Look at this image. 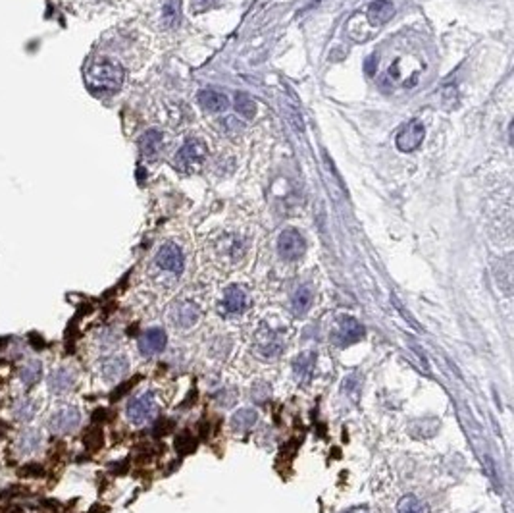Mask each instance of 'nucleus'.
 <instances>
[{
    "mask_svg": "<svg viewBox=\"0 0 514 513\" xmlns=\"http://www.w3.org/2000/svg\"><path fill=\"white\" fill-rule=\"evenodd\" d=\"M126 72L112 58H94L85 70L87 87L96 95H110L123 85Z\"/></svg>",
    "mask_w": 514,
    "mask_h": 513,
    "instance_id": "f257e3e1",
    "label": "nucleus"
},
{
    "mask_svg": "<svg viewBox=\"0 0 514 513\" xmlns=\"http://www.w3.org/2000/svg\"><path fill=\"white\" fill-rule=\"evenodd\" d=\"M206 153H208V147H206L205 141H185V145L175 155V168H180L181 172H197L205 162Z\"/></svg>",
    "mask_w": 514,
    "mask_h": 513,
    "instance_id": "f03ea898",
    "label": "nucleus"
},
{
    "mask_svg": "<svg viewBox=\"0 0 514 513\" xmlns=\"http://www.w3.org/2000/svg\"><path fill=\"white\" fill-rule=\"evenodd\" d=\"M255 344H257L258 353L266 359L277 357L285 348V338L280 330H274L270 326H260L255 334Z\"/></svg>",
    "mask_w": 514,
    "mask_h": 513,
    "instance_id": "7ed1b4c3",
    "label": "nucleus"
},
{
    "mask_svg": "<svg viewBox=\"0 0 514 513\" xmlns=\"http://www.w3.org/2000/svg\"><path fill=\"white\" fill-rule=\"evenodd\" d=\"M362 336H364V326L352 317H341L335 324L334 334H332L334 344L339 348H349L352 344H357L359 339H362Z\"/></svg>",
    "mask_w": 514,
    "mask_h": 513,
    "instance_id": "20e7f679",
    "label": "nucleus"
},
{
    "mask_svg": "<svg viewBox=\"0 0 514 513\" xmlns=\"http://www.w3.org/2000/svg\"><path fill=\"white\" fill-rule=\"evenodd\" d=\"M305 249H307V242L305 237L297 232V230H283L280 239H277V251L282 255V259L285 261H297L305 255Z\"/></svg>",
    "mask_w": 514,
    "mask_h": 513,
    "instance_id": "39448f33",
    "label": "nucleus"
},
{
    "mask_svg": "<svg viewBox=\"0 0 514 513\" xmlns=\"http://www.w3.org/2000/svg\"><path fill=\"white\" fill-rule=\"evenodd\" d=\"M156 415V401L151 392H145L129 401L128 419L133 425H143Z\"/></svg>",
    "mask_w": 514,
    "mask_h": 513,
    "instance_id": "423d86ee",
    "label": "nucleus"
},
{
    "mask_svg": "<svg viewBox=\"0 0 514 513\" xmlns=\"http://www.w3.org/2000/svg\"><path fill=\"white\" fill-rule=\"evenodd\" d=\"M81 421V413L76 405H66V407L58 409L51 417V430L54 435H69L79 426Z\"/></svg>",
    "mask_w": 514,
    "mask_h": 513,
    "instance_id": "0eeeda50",
    "label": "nucleus"
},
{
    "mask_svg": "<svg viewBox=\"0 0 514 513\" xmlns=\"http://www.w3.org/2000/svg\"><path fill=\"white\" fill-rule=\"evenodd\" d=\"M156 264L170 274H181L183 267H185V259L183 253L175 244H166L160 247V251L156 255Z\"/></svg>",
    "mask_w": 514,
    "mask_h": 513,
    "instance_id": "6e6552de",
    "label": "nucleus"
},
{
    "mask_svg": "<svg viewBox=\"0 0 514 513\" xmlns=\"http://www.w3.org/2000/svg\"><path fill=\"white\" fill-rule=\"evenodd\" d=\"M249 307V296L241 286H230L223 292L222 311L228 317H239Z\"/></svg>",
    "mask_w": 514,
    "mask_h": 513,
    "instance_id": "1a4fd4ad",
    "label": "nucleus"
},
{
    "mask_svg": "<svg viewBox=\"0 0 514 513\" xmlns=\"http://www.w3.org/2000/svg\"><path fill=\"white\" fill-rule=\"evenodd\" d=\"M424 140V126L418 120H412L404 126L403 130L397 135V147L403 153H412L414 149H418Z\"/></svg>",
    "mask_w": 514,
    "mask_h": 513,
    "instance_id": "9d476101",
    "label": "nucleus"
},
{
    "mask_svg": "<svg viewBox=\"0 0 514 513\" xmlns=\"http://www.w3.org/2000/svg\"><path fill=\"white\" fill-rule=\"evenodd\" d=\"M166 344H168L166 332L162 328L155 326V328L145 330V334L139 338V351L146 357L158 355V353H162L164 349H166Z\"/></svg>",
    "mask_w": 514,
    "mask_h": 513,
    "instance_id": "9b49d317",
    "label": "nucleus"
},
{
    "mask_svg": "<svg viewBox=\"0 0 514 513\" xmlns=\"http://www.w3.org/2000/svg\"><path fill=\"white\" fill-rule=\"evenodd\" d=\"M198 319H200V309L193 301H181L171 309V322L181 330L193 328Z\"/></svg>",
    "mask_w": 514,
    "mask_h": 513,
    "instance_id": "f8f14e48",
    "label": "nucleus"
},
{
    "mask_svg": "<svg viewBox=\"0 0 514 513\" xmlns=\"http://www.w3.org/2000/svg\"><path fill=\"white\" fill-rule=\"evenodd\" d=\"M314 367H316V353L314 351H302L295 357L293 361V374L299 384H309L314 374Z\"/></svg>",
    "mask_w": 514,
    "mask_h": 513,
    "instance_id": "ddd939ff",
    "label": "nucleus"
},
{
    "mask_svg": "<svg viewBox=\"0 0 514 513\" xmlns=\"http://www.w3.org/2000/svg\"><path fill=\"white\" fill-rule=\"evenodd\" d=\"M393 4L391 2H387V0H376V2H372L368 6V22L374 27L384 26L386 22L393 18Z\"/></svg>",
    "mask_w": 514,
    "mask_h": 513,
    "instance_id": "4468645a",
    "label": "nucleus"
},
{
    "mask_svg": "<svg viewBox=\"0 0 514 513\" xmlns=\"http://www.w3.org/2000/svg\"><path fill=\"white\" fill-rule=\"evenodd\" d=\"M129 371V363L126 357H110V359H106L103 363V374L106 380H110V382H116V380H120L123 378Z\"/></svg>",
    "mask_w": 514,
    "mask_h": 513,
    "instance_id": "2eb2a0df",
    "label": "nucleus"
},
{
    "mask_svg": "<svg viewBox=\"0 0 514 513\" xmlns=\"http://www.w3.org/2000/svg\"><path fill=\"white\" fill-rule=\"evenodd\" d=\"M312 301H314V294L309 286H299L295 289V294L291 297V309L293 313L297 317H302V314L309 313V309L312 307Z\"/></svg>",
    "mask_w": 514,
    "mask_h": 513,
    "instance_id": "dca6fc26",
    "label": "nucleus"
},
{
    "mask_svg": "<svg viewBox=\"0 0 514 513\" xmlns=\"http://www.w3.org/2000/svg\"><path fill=\"white\" fill-rule=\"evenodd\" d=\"M258 421V413L255 409H239L237 413H233L232 417V428L235 432H249L255 428Z\"/></svg>",
    "mask_w": 514,
    "mask_h": 513,
    "instance_id": "f3484780",
    "label": "nucleus"
},
{
    "mask_svg": "<svg viewBox=\"0 0 514 513\" xmlns=\"http://www.w3.org/2000/svg\"><path fill=\"white\" fill-rule=\"evenodd\" d=\"M198 103L208 112H222L228 108V99L218 93V91H200L198 93Z\"/></svg>",
    "mask_w": 514,
    "mask_h": 513,
    "instance_id": "a211bd4d",
    "label": "nucleus"
},
{
    "mask_svg": "<svg viewBox=\"0 0 514 513\" xmlns=\"http://www.w3.org/2000/svg\"><path fill=\"white\" fill-rule=\"evenodd\" d=\"M162 147V133L158 130H148L141 137V151L146 158H156Z\"/></svg>",
    "mask_w": 514,
    "mask_h": 513,
    "instance_id": "6ab92c4d",
    "label": "nucleus"
},
{
    "mask_svg": "<svg viewBox=\"0 0 514 513\" xmlns=\"http://www.w3.org/2000/svg\"><path fill=\"white\" fill-rule=\"evenodd\" d=\"M49 384H51V390L56 392V394L68 392L74 386V374L66 371V369H58V371H54L51 374Z\"/></svg>",
    "mask_w": 514,
    "mask_h": 513,
    "instance_id": "aec40b11",
    "label": "nucleus"
},
{
    "mask_svg": "<svg viewBox=\"0 0 514 513\" xmlns=\"http://www.w3.org/2000/svg\"><path fill=\"white\" fill-rule=\"evenodd\" d=\"M41 376H43V367H41V363L37 359L27 361L26 365L19 369V378H22V382L26 384V386H35V384L41 380Z\"/></svg>",
    "mask_w": 514,
    "mask_h": 513,
    "instance_id": "412c9836",
    "label": "nucleus"
},
{
    "mask_svg": "<svg viewBox=\"0 0 514 513\" xmlns=\"http://www.w3.org/2000/svg\"><path fill=\"white\" fill-rule=\"evenodd\" d=\"M397 513H429V507L426 502H422L416 496L406 494L401 498V502L397 505Z\"/></svg>",
    "mask_w": 514,
    "mask_h": 513,
    "instance_id": "4be33fe9",
    "label": "nucleus"
},
{
    "mask_svg": "<svg viewBox=\"0 0 514 513\" xmlns=\"http://www.w3.org/2000/svg\"><path fill=\"white\" fill-rule=\"evenodd\" d=\"M41 442L43 440H41V435L37 430H26L17 440V448L22 450V453H33L41 448Z\"/></svg>",
    "mask_w": 514,
    "mask_h": 513,
    "instance_id": "5701e85b",
    "label": "nucleus"
},
{
    "mask_svg": "<svg viewBox=\"0 0 514 513\" xmlns=\"http://www.w3.org/2000/svg\"><path fill=\"white\" fill-rule=\"evenodd\" d=\"M235 110H237L243 118L250 120V118L255 116V112H257V106H255V101H252L247 93H237V95H235Z\"/></svg>",
    "mask_w": 514,
    "mask_h": 513,
    "instance_id": "b1692460",
    "label": "nucleus"
},
{
    "mask_svg": "<svg viewBox=\"0 0 514 513\" xmlns=\"http://www.w3.org/2000/svg\"><path fill=\"white\" fill-rule=\"evenodd\" d=\"M164 24L175 27L180 24V0H166L164 4Z\"/></svg>",
    "mask_w": 514,
    "mask_h": 513,
    "instance_id": "393cba45",
    "label": "nucleus"
},
{
    "mask_svg": "<svg viewBox=\"0 0 514 513\" xmlns=\"http://www.w3.org/2000/svg\"><path fill=\"white\" fill-rule=\"evenodd\" d=\"M14 411H16V415L19 419H24V421H29V419L35 415L33 401H31V400L17 401V405H16V409H14Z\"/></svg>",
    "mask_w": 514,
    "mask_h": 513,
    "instance_id": "a878e982",
    "label": "nucleus"
},
{
    "mask_svg": "<svg viewBox=\"0 0 514 513\" xmlns=\"http://www.w3.org/2000/svg\"><path fill=\"white\" fill-rule=\"evenodd\" d=\"M343 513H372L368 507H351V510H347V512Z\"/></svg>",
    "mask_w": 514,
    "mask_h": 513,
    "instance_id": "bb28decb",
    "label": "nucleus"
}]
</instances>
